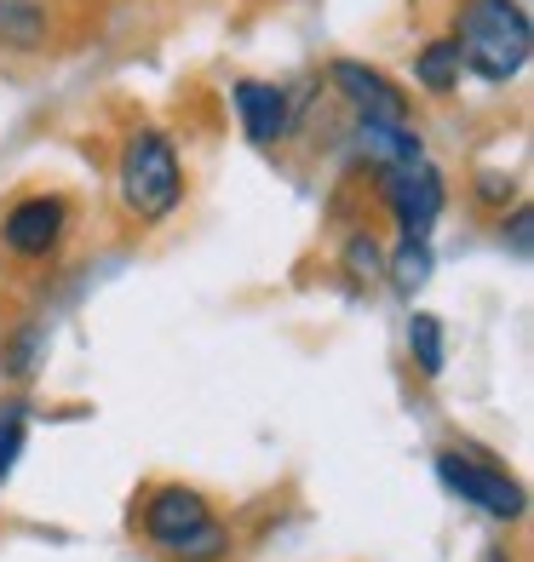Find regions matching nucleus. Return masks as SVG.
<instances>
[{"mask_svg":"<svg viewBox=\"0 0 534 562\" xmlns=\"http://www.w3.org/2000/svg\"><path fill=\"white\" fill-rule=\"evenodd\" d=\"M460 81H466V64H460V53H454V41H448V35L425 41L420 53H414V87H420V92H431V98H454V92H460Z\"/></svg>","mask_w":534,"mask_h":562,"instance_id":"13","label":"nucleus"},{"mask_svg":"<svg viewBox=\"0 0 534 562\" xmlns=\"http://www.w3.org/2000/svg\"><path fill=\"white\" fill-rule=\"evenodd\" d=\"M138 540L167 562H231V522L190 482H156L138 499Z\"/></svg>","mask_w":534,"mask_h":562,"instance_id":"1","label":"nucleus"},{"mask_svg":"<svg viewBox=\"0 0 534 562\" xmlns=\"http://www.w3.org/2000/svg\"><path fill=\"white\" fill-rule=\"evenodd\" d=\"M23 448H30V396H7L0 402V488L12 482Z\"/></svg>","mask_w":534,"mask_h":562,"instance_id":"15","label":"nucleus"},{"mask_svg":"<svg viewBox=\"0 0 534 562\" xmlns=\"http://www.w3.org/2000/svg\"><path fill=\"white\" fill-rule=\"evenodd\" d=\"M231 110H236V126L253 149H276L299 133V98L282 87V81H259V75H242L231 87Z\"/></svg>","mask_w":534,"mask_h":562,"instance_id":"7","label":"nucleus"},{"mask_svg":"<svg viewBox=\"0 0 534 562\" xmlns=\"http://www.w3.org/2000/svg\"><path fill=\"white\" fill-rule=\"evenodd\" d=\"M477 562H518V557L505 551V546H482V557H477Z\"/></svg>","mask_w":534,"mask_h":562,"instance_id":"19","label":"nucleus"},{"mask_svg":"<svg viewBox=\"0 0 534 562\" xmlns=\"http://www.w3.org/2000/svg\"><path fill=\"white\" fill-rule=\"evenodd\" d=\"M327 87L340 92V104L356 115V121H414V104L409 92L379 64H363V58H334L327 64Z\"/></svg>","mask_w":534,"mask_h":562,"instance_id":"8","label":"nucleus"},{"mask_svg":"<svg viewBox=\"0 0 534 562\" xmlns=\"http://www.w3.org/2000/svg\"><path fill=\"white\" fill-rule=\"evenodd\" d=\"M356 149L374 167H397V161H420L425 138L414 133V121H356Z\"/></svg>","mask_w":534,"mask_h":562,"instance_id":"10","label":"nucleus"},{"mask_svg":"<svg viewBox=\"0 0 534 562\" xmlns=\"http://www.w3.org/2000/svg\"><path fill=\"white\" fill-rule=\"evenodd\" d=\"M409 362L420 379H443L448 368V327L431 311H409Z\"/></svg>","mask_w":534,"mask_h":562,"instance_id":"14","label":"nucleus"},{"mask_svg":"<svg viewBox=\"0 0 534 562\" xmlns=\"http://www.w3.org/2000/svg\"><path fill=\"white\" fill-rule=\"evenodd\" d=\"M374 178H379V201H386L397 236L431 241V229H437L443 213H448V178H443V167L431 156H420V161L374 167Z\"/></svg>","mask_w":534,"mask_h":562,"instance_id":"5","label":"nucleus"},{"mask_svg":"<svg viewBox=\"0 0 534 562\" xmlns=\"http://www.w3.org/2000/svg\"><path fill=\"white\" fill-rule=\"evenodd\" d=\"M69 218H75L69 195H58V190L12 195L7 213H0V252L18 265H46L69 241Z\"/></svg>","mask_w":534,"mask_h":562,"instance_id":"6","label":"nucleus"},{"mask_svg":"<svg viewBox=\"0 0 534 562\" xmlns=\"http://www.w3.org/2000/svg\"><path fill=\"white\" fill-rule=\"evenodd\" d=\"M512 178L505 172H477V201H489V207H505V201H512Z\"/></svg>","mask_w":534,"mask_h":562,"instance_id":"18","label":"nucleus"},{"mask_svg":"<svg viewBox=\"0 0 534 562\" xmlns=\"http://www.w3.org/2000/svg\"><path fill=\"white\" fill-rule=\"evenodd\" d=\"M500 247L512 252V259H529V252H534V207H529V201H512V207H505Z\"/></svg>","mask_w":534,"mask_h":562,"instance_id":"17","label":"nucleus"},{"mask_svg":"<svg viewBox=\"0 0 534 562\" xmlns=\"http://www.w3.org/2000/svg\"><path fill=\"white\" fill-rule=\"evenodd\" d=\"M46 345H53V327H46L41 316L18 322L7 334V345H0V379H7V385H30V379L41 373V362H46Z\"/></svg>","mask_w":534,"mask_h":562,"instance_id":"11","label":"nucleus"},{"mask_svg":"<svg viewBox=\"0 0 534 562\" xmlns=\"http://www.w3.org/2000/svg\"><path fill=\"white\" fill-rule=\"evenodd\" d=\"M340 270L356 281V288H368V281L386 276V247H379L374 229H351L345 247H340Z\"/></svg>","mask_w":534,"mask_h":562,"instance_id":"16","label":"nucleus"},{"mask_svg":"<svg viewBox=\"0 0 534 562\" xmlns=\"http://www.w3.org/2000/svg\"><path fill=\"white\" fill-rule=\"evenodd\" d=\"M431 471H437L443 494H454L460 505L482 510V517H494L505 528L529 517V488L500 465V459H489V453H477V448H443L437 459H431Z\"/></svg>","mask_w":534,"mask_h":562,"instance_id":"4","label":"nucleus"},{"mask_svg":"<svg viewBox=\"0 0 534 562\" xmlns=\"http://www.w3.org/2000/svg\"><path fill=\"white\" fill-rule=\"evenodd\" d=\"M431 270H437V252H431V241H420V236H397V247L386 252V281L397 288V299H409V304L425 293Z\"/></svg>","mask_w":534,"mask_h":562,"instance_id":"12","label":"nucleus"},{"mask_svg":"<svg viewBox=\"0 0 534 562\" xmlns=\"http://www.w3.org/2000/svg\"><path fill=\"white\" fill-rule=\"evenodd\" d=\"M53 41V12L46 0H0V53H46Z\"/></svg>","mask_w":534,"mask_h":562,"instance_id":"9","label":"nucleus"},{"mask_svg":"<svg viewBox=\"0 0 534 562\" xmlns=\"http://www.w3.org/2000/svg\"><path fill=\"white\" fill-rule=\"evenodd\" d=\"M115 195H121V213L144 229L178 218V207H185V195H190V178H185L178 138L167 126H133V133L121 138Z\"/></svg>","mask_w":534,"mask_h":562,"instance_id":"3","label":"nucleus"},{"mask_svg":"<svg viewBox=\"0 0 534 562\" xmlns=\"http://www.w3.org/2000/svg\"><path fill=\"white\" fill-rule=\"evenodd\" d=\"M454 53L466 75L489 87H512L534 58V23L523 0H454Z\"/></svg>","mask_w":534,"mask_h":562,"instance_id":"2","label":"nucleus"}]
</instances>
